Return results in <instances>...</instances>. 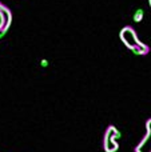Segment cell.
Returning a JSON list of instances; mask_svg holds the SVG:
<instances>
[{
    "mask_svg": "<svg viewBox=\"0 0 151 152\" xmlns=\"http://www.w3.org/2000/svg\"><path fill=\"white\" fill-rule=\"evenodd\" d=\"M122 137L120 131L114 126H110L106 129V134L103 137V148L106 152H117L119 150L118 145V140Z\"/></svg>",
    "mask_w": 151,
    "mask_h": 152,
    "instance_id": "obj_1",
    "label": "cell"
},
{
    "mask_svg": "<svg viewBox=\"0 0 151 152\" xmlns=\"http://www.w3.org/2000/svg\"><path fill=\"white\" fill-rule=\"evenodd\" d=\"M120 39H122V42L125 43L130 50L141 43L138 40V37H136L135 31H134L131 27H126V28H123L122 31H120Z\"/></svg>",
    "mask_w": 151,
    "mask_h": 152,
    "instance_id": "obj_2",
    "label": "cell"
},
{
    "mask_svg": "<svg viewBox=\"0 0 151 152\" xmlns=\"http://www.w3.org/2000/svg\"><path fill=\"white\" fill-rule=\"evenodd\" d=\"M143 16H144V11L142 10V8H138V10L135 11V13H134V16H133V20L135 21V23H139V21H142Z\"/></svg>",
    "mask_w": 151,
    "mask_h": 152,
    "instance_id": "obj_3",
    "label": "cell"
},
{
    "mask_svg": "<svg viewBox=\"0 0 151 152\" xmlns=\"http://www.w3.org/2000/svg\"><path fill=\"white\" fill-rule=\"evenodd\" d=\"M48 66H50V61H48L47 59H42V60H40V67H43V68H47Z\"/></svg>",
    "mask_w": 151,
    "mask_h": 152,
    "instance_id": "obj_4",
    "label": "cell"
},
{
    "mask_svg": "<svg viewBox=\"0 0 151 152\" xmlns=\"http://www.w3.org/2000/svg\"><path fill=\"white\" fill-rule=\"evenodd\" d=\"M5 35H7V32H5V31H3V29H0V40H1L3 37L5 36Z\"/></svg>",
    "mask_w": 151,
    "mask_h": 152,
    "instance_id": "obj_5",
    "label": "cell"
}]
</instances>
